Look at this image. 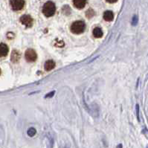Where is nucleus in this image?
<instances>
[{"instance_id": "nucleus-4", "label": "nucleus", "mask_w": 148, "mask_h": 148, "mask_svg": "<svg viewBox=\"0 0 148 148\" xmlns=\"http://www.w3.org/2000/svg\"><path fill=\"white\" fill-rule=\"evenodd\" d=\"M20 22L27 28H31L33 25L34 20L29 15H23L20 17Z\"/></svg>"}, {"instance_id": "nucleus-18", "label": "nucleus", "mask_w": 148, "mask_h": 148, "mask_svg": "<svg viewBox=\"0 0 148 148\" xmlns=\"http://www.w3.org/2000/svg\"><path fill=\"white\" fill-rule=\"evenodd\" d=\"M117 148H122V145H121V144H119V145L117 147Z\"/></svg>"}, {"instance_id": "nucleus-17", "label": "nucleus", "mask_w": 148, "mask_h": 148, "mask_svg": "<svg viewBox=\"0 0 148 148\" xmlns=\"http://www.w3.org/2000/svg\"><path fill=\"white\" fill-rule=\"evenodd\" d=\"M107 2H109V3H115V2H116L118 0H106Z\"/></svg>"}, {"instance_id": "nucleus-9", "label": "nucleus", "mask_w": 148, "mask_h": 148, "mask_svg": "<svg viewBox=\"0 0 148 148\" xmlns=\"http://www.w3.org/2000/svg\"><path fill=\"white\" fill-rule=\"evenodd\" d=\"M103 19L107 22H111L114 19V14L110 11H107L103 14Z\"/></svg>"}, {"instance_id": "nucleus-12", "label": "nucleus", "mask_w": 148, "mask_h": 148, "mask_svg": "<svg viewBox=\"0 0 148 148\" xmlns=\"http://www.w3.org/2000/svg\"><path fill=\"white\" fill-rule=\"evenodd\" d=\"M36 133H37V130H36L35 128L31 127L28 129L27 134L28 135L30 136V137H33V136H34V135H36Z\"/></svg>"}, {"instance_id": "nucleus-16", "label": "nucleus", "mask_w": 148, "mask_h": 148, "mask_svg": "<svg viewBox=\"0 0 148 148\" xmlns=\"http://www.w3.org/2000/svg\"><path fill=\"white\" fill-rule=\"evenodd\" d=\"M54 94V91H53V92H49V94H48L47 95H46L45 98H51V97H52Z\"/></svg>"}, {"instance_id": "nucleus-1", "label": "nucleus", "mask_w": 148, "mask_h": 148, "mask_svg": "<svg viewBox=\"0 0 148 148\" xmlns=\"http://www.w3.org/2000/svg\"><path fill=\"white\" fill-rule=\"evenodd\" d=\"M56 11V7L55 5L52 2H47L42 7V13L43 14L47 16V17H50L52 16Z\"/></svg>"}, {"instance_id": "nucleus-15", "label": "nucleus", "mask_w": 148, "mask_h": 148, "mask_svg": "<svg viewBox=\"0 0 148 148\" xmlns=\"http://www.w3.org/2000/svg\"><path fill=\"white\" fill-rule=\"evenodd\" d=\"M136 115H137L138 120L140 121V119H139V106H138V104H136Z\"/></svg>"}, {"instance_id": "nucleus-13", "label": "nucleus", "mask_w": 148, "mask_h": 148, "mask_svg": "<svg viewBox=\"0 0 148 148\" xmlns=\"http://www.w3.org/2000/svg\"><path fill=\"white\" fill-rule=\"evenodd\" d=\"M94 12L92 9H89L87 11H86V17H88V18H91V17H92V16H94Z\"/></svg>"}, {"instance_id": "nucleus-19", "label": "nucleus", "mask_w": 148, "mask_h": 148, "mask_svg": "<svg viewBox=\"0 0 148 148\" xmlns=\"http://www.w3.org/2000/svg\"><path fill=\"white\" fill-rule=\"evenodd\" d=\"M1 73H2V71H1V68H0V75H1Z\"/></svg>"}, {"instance_id": "nucleus-5", "label": "nucleus", "mask_w": 148, "mask_h": 148, "mask_svg": "<svg viewBox=\"0 0 148 148\" xmlns=\"http://www.w3.org/2000/svg\"><path fill=\"white\" fill-rule=\"evenodd\" d=\"M11 5L14 11H20L25 5L24 0H11Z\"/></svg>"}, {"instance_id": "nucleus-2", "label": "nucleus", "mask_w": 148, "mask_h": 148, "mask_svg": "<svg viewBox=\"0 0 148 148\" xmlns=\"http://www.w3.org/2000/svg\"><path fill=\"white\" fill-rule=\"evenodd\" d=\"M71 31L76 34L83 33L85 31L86 25L83 21H76L73 22L71 25Z\"/></svg>"}, {"instance_id": "nucleus-11", "label": "nucleus", "mask_w": 148, "mask_h": 148, "mask_svg": "<svg viewBox=\"0 0 148 148\" xmlns=\"http://www.w3.org/2000/svg\"><path fill=\"white\" fill-rule=\"evenodd\" d=\"M93 36L95 38H101L103 36V31L101 28L96 27L93 30Z\"/></svg>"}, {"instance_id": "nucleus-7", "label": "nucleus", "mask_w": 148, "mask_h": 148, "mask_svg": "<svg viewBox=\"0 0 148 148\" xmlns=\"http://www.w3.org/2000/svg\"><path fill=\"white\" fill-rule=\"evenodd\" d=\"M73 4L75 7L78 9H82L85 7L86 4V0H73Z\"/></svg>"}, {"instance_id": "nucleus-3", "label": "nucleus", "mask_w": 148, "mask_h": 148, "mask_svg": "<svg viewBox=\"0 0 148 148\" xmlns=\"http://www.w3.org/2000/svg\"><path fill=\"white\" fill-rule=\"evenodd\" d=\"M25 60L28 62L32 63V62L36 61L37 58V54L36 51H34V49L29 48V49H27L26 51H25Z\"/></svg>"}, {"instance_id": "nucleus-14", "label": "nucleus", "mask_w": 148, "mask_h": 148, "mask_svg": "<svg viewBox=\"0 0 148 148\" xmlns=\"http://www.w3.org/2000/svg\"><path fill=\"white\" fill-rule=\"evenodd\" d=\"M138 18L136 15H135L133 17V20H132V25L135 26L138 24Z\"/></svg>"}, {"instance_id": "nucleus-6", "label": "nucleus", "mask_w": 148, "mask_h": 148, "mask_svg": "<svg viewBox=\"0 0 148 148\" xmlns=\"http://www.w3.org/2000/svg\"><path fill=\"white\" fill-rule=\"evenodd\" d=\"M8 47L5 43H0V57H6L8 54Z\"/></svg>"}, {"instance_id": "nucleus-10", "label": "nucleus", "mask_w": 148, "mask_h": 148, "mask_svg": "<svg viewBox=\"0 0 148 148\" xmlns=\"http://www.w3.org/2000/svg\"><path fill=\"white\" fill-rule=\"evenodd\" d=\"M20 53L18 51L14 50L11 54V61L13 63H17L20 59Z\"/></svg>"}, {"instance_id": "nucleus-8", "label": "nucleus", "mask_w": 148, "mask_h": 148, "mask_svg": "<svg viewBox=\"0 0 148 148\" xmlns=\"http://www.w3.org/2000/svg\"><path fill=\"white\" fill-rule=\"evenodd\" d=\"M55 67V63L54 61L51 60H47L45 63V70L47 71V72H49L51 70H52L53 68H54Z\"/></svg>"}]
</instances>
